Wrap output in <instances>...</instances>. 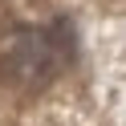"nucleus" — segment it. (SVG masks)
<instances>
[{"label":"nucleus","instance_id":"obj_1","mask_svg":"<svg viewBox=\"0 0 126 126\" xmlns=\"http://www.w3.org/2000/svg\"><path fill=\"white\" fill-rule=\"evenodd\" d=\"M73 57V33L65 20H49V25H20L4 37L0 45V65L8 73V81L41 90L49 85Z\"/></svg>","mask_w":126,"mask_h":126}]
</instances>
